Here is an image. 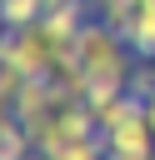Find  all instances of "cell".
Wrapping results in <instances>:
<instances>
[{
    "label": "cell",
    "mask_w": 155,
    "mask_h": 160,
    "mask_svg": "<svg viewBox=\"0 0 155 160\" xmlns=\"http://www.w3.org/2000/svg\"><path fill=\"white\" fill-rule=\"evenodd\" d=\"M105 130H95V135H80V140H60L55 150H45L50 160H105Z\"/></svg>",
    "instance_id": "cell-7"
},
{
    "label": "cell",
    "mask_w": 155,
    "mask_h": 160,
    "mask_svg": "<svg viewBox=\"0 0 155 160\" xmlns=\"http://www.w3.org/2000/svg\"><path fill=\"white\" fill-rule=\"evenodd\" d=\"M125 90H130V95H140V100H150V95H155V60H140V65L130 70Z\"/></svg>",
    "instance_id": "cell-10"
},
{
    "label": "cell",
    "mask_w": 155,
    "mask_h": 160,
    "mask_svg": "<svg viewBox=\"0 0 155 160\" xmlns=\"http://www.w3.org/2000/svg\"><path fill=\"white\" fill-rule=\"evenodd\" d=\"M0 30H5V15H0Z\"/></svg>",
    "instance_id": "cell-14"
},
{
    "label": "cell",
    "mask_w": 155,
    "mask_h": 160,
    "mask_svg": "<svg viewBox=\"0 0 155 160\" xmlns=\"http://www.w3.org/2000/svg\"><path fill=\"white\" fill-rule=\"evenodd\" d=\"M75 50H80V65L95 75V80H130V70H135V55H130V45L95 15V20H85L80 25V35H75Z\"/></svg>",
    "instance_id": "cell-1"
},
{
    "label": "cell",
    "mask_w": 155,
    "mask_h": 160,
    "mask_svg": "<svg viewBox=\"0 0 155 160\" xmlns=\"http://www.w3.org/2000/svg\"><path fill=\"white\" fill-rule=\"evenodd\" d=\"M150 160H155V155H150Z\"/></svg>",
    "instance_id": "cell-17"
},
{
    "label": "cell",
    "mask_w": 155,
    "mask_h": 160,
    "mask_svg": "<svg viewBox=\"0 0 155 160\" xmlns=\"http://www.w3.org/2000/svg\"><path fill=\"white\" fill-rule=\"evenodd\" d=\"M0 65L20 70L25 80H50V70H55V40L40 25L0 30Z\"/></svg>",
    "instance_id": "cell-2"
},
{
    "label": "cell",
    "mask_w": 155,
    "mask_h": 160,
    "mask_svg": "<svg viewBox=\"0 0 155 160\" xmlns=\"http://www.w3.org/2000/svg\"><path fill=\"white\" fill-rule=\"evenodd\" d=\"M145 125H150V135H155V95L145 100Z\"/></svg>",
    "instance_id": "cell-12"
},
{
    "label": "cell",
    "mask_w": 155,
    "mask_h": 160,
    "mask_svg": "<svg viewBox=\"0 0 155 160\" xmlns=\"http://www.w3.org/2000/svg\"><path fill=\"white\" fill-rule=\"evenodd\" d=\"M30 150H35V145H30V130H25L20 120L0 130V160H25Z\"/></svg>",
    "instance_id": "cell-9"
},
{
    "label": "cell",
    "mask_w": 155,
    "mask_h": 160,
    "mask_svg": "<svg viewBox=\"0 0 155 160\" xmlns=\"http://www.w3.org/2000/svg\"><path fill=\"white\" fill-rule=\"evenodd\" d=\"M25 160H50V155H40V150H30V155H25Z\"/></svg>",
    "instance_id": "cell-13"
},
{
    "label": "cell",
    "mask_w": 155,
    "mask_h": 160,
    "mask_svg": "<svg viewBox=\"0 0 155 160\" xmlns=\"http://www.w3.org/2000/svg\"><path fill=\"white\" fill-rule=\"evenodd\" d=\"M120 40L130 45V55H135V60H155V0L135 5V15H130V30H125Z\"/></svg>",
    "instance_id": "cell-6"
},
{
    "label": "cell",
    "mask_w": 155,
    "mask_h": 160,
    "mask_svg": "<svg viewBox=\"0 0 155 160\" xmlns=\"http://www.w3.org/2000/svg\"><path fill=\"white\" fill-rule=\"evenodd\" d=\"M105 140H110L105 145V160H150L155 155V135H150L145 115L130 120V125H120V130H110Z\"/></svg>",
    "instance_id": "cell-3"
},
{
    "label": "cell",
    "mask_w": 155,
    "mask_h": 160,
    "mask_svg": "<svg viewBox=\"0 0 155 160\" xmlns=\"http://www.w3.org/2000/svg\"><path fill=\"white\" fill-rule=\"evenodd\" d=\"M90 10H95L90 0H60V5H50V10H45L40 30H45L55 45H60V40H75V35H80V25L90 20Z\"/></svg>",
    "instance_id": "cell-5"
},
{
    "label": "cell",
    "mask_w": 155,
    "mask_h": 160,
    "mask_svg": "<svg viewBox=\"0 0 155 160\" xmlns=\"http://www.w3.org/2000/svg\"><path fill=\"white\" fill-rule=\"evenodd\" d=\"M5 125H15V110H10V90L0 85V130H5Z\"/></svg>",
    "instance_id": "cell-11"
},
{
    "label": "cell",
    "mask_w": 155,
    "mask_h": 160,
    "mask_svg": "<svg viewBox=\"0 0 155 160\" xmlns=\"http://www.w3.org/2000/svg\"><path fill=\"white\" fill-rule=\"evenodd\" d=\"M90 5H100V0H90Z\"/></svg>",
    "instance_id": "cell-15"
},
{
    "label": "cell",
    "mask_w": 155,
    "mask_h": 160,
    "mask_svg": "<svg viewBox=\"0 0 155 160\" xmlns=\"http://www.w3.org/2000/svg\"><path fill=\"white\" fill-rule=\"evenodd\" d=\"M140 5H145V0H140Z\"/></svg>",
    "instance_id": "cell-16"
},
{
    "label": "cell",
    "mask_w": 155,
    "mask_h": 160,
    "mask_svg": "<svg viewBox=\"0 0 155 160\" xmlns=\"http://www.w3.org/2000/svg\"><path fill=\"white\" fill-rule=\"evenodd\" d=\"M60 100H65V95L55 90V80H25V85L10 95V110H15V120L25 125V120H40V115H50Z\"/></svg>",
    "instance_id": "cell-4"
},
{
    "label": "cell",
    "mask_w": 155,
    "mask_h": 160,
    "mask_svg": "<svg viewBox=\"0 0 155 160\" xmlns=\"http://www.w3.org/2000/svg\"><path fill=\"white\" fill-rule=\"evenodd\" d=\"M0 15H5V30H25L45 20V0H0Z\"/></svg>",
    "instance_id": "cell-8"
}]
</instances>
